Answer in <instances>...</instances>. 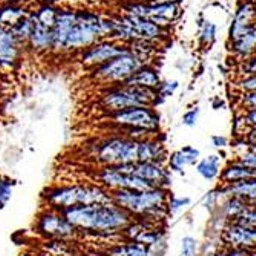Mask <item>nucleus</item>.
Instances as JSON below:
<instances>
[{
  "instance_id": "27",
  "label": "nucleus",
  "mask_w": 256,
  "mask_h": 256,
  "mask_svg": "<svg viewBox=\"0 0 256 256\" xmlns=\"http://www.w3.org/2000/svg\"><path fill=\"white\" fill-rule=\"evenodd\" d=\"M31 12V6L26 4L17 5V4H0V25L12 28L18 20H22L25 16Z\"/></svg>"
},
{
  "instance_id": "35",
  "label": "nucleus",
  "mask_w": 256,
  "mask_h": 256,
  "mask_svg": "<svg viewBox=\"0 0 256 256\" xmlns=\"http://www.w3.org/2000/svg\"><path fill=\"white\" fill-rule=\"evenodd\" d=\"M230 222H235V224H238V226H242V227L256 230V206L252 204L242 215H240L236 220L230 221Z\"/></svg>"
},
{
  "instance_id": "40",
  "label": "nucleus",
  "mask_w": 256,
  "mask_h": 256,
  "mask_svg": "<svg viewBox=\"0 0 256 256\" xmlns=\"http://www.w3.org/2000/svg\"><path fill=\"white\" fill-rule=\"evenodd\" d=\"M181 248H182L184 256H194L196 252V241L190 236H186L181 241Z\"/></svg>"
},
{
  "instance_id": "8",
  "label": "nucleus",
  "mask_w": 256,
  "mask_h": 256,
  "mask_svg": "<svg viewBox=\"0 0 256 256\" xmlns=\"http://www.w3.org/2000/svg\"><path fill=\"white\" fill-rule=\"evenodd\" d=\"M36 234L46 241H63L69 242L77 240L80 232L76 226L69 222L63 212L56 210V208L46 207L44 210L37 216L36 224Z\"/></svg>"
},
{
  "instance_id": "34",
  "label": "nucleus",
  "mask_w": 256,
  "mask_h": 256,
  "mask_svg": "<svg viewBox=\"0 0 256 256\" xmlns=\"http://www.w3.org/2000/svg\"><path fill=\"white\" fill-rule=\"evenodd\" d=\"M14 186L16 182L8 178V176H0V210L4 207H6V204L10 202L12 192H14Z\"/></svg>"
},
{
  "instance_id": "5",
  "label": "nucleus",
  "mask_w": 256,
  "mask_h": 256,
  "mask_svg": "<svg viewBox=\"0 0 256 256\" xmlns=\"http://www.w3.org/2000/svg\"><path fill=\"white\" fill-rule=\"evenodd\" d=\"M138 143L123 134H112L90 146L92 158L100 168L138 162Z\"/></svg>"
},
{
  "instance_id": "15",
  "label": "nucleus",
  "mask_w": 256,
  "mask_h": 256,
  "mask_svg": "<svg viewBox=\"0 0 256 256\" xmlns=\"http://www.w3.org/2000/svg\"><path fill=\"white\" fill-rule=\"evenodd\" d=\"M123 14V12H122ZM129 25L132 26V30L135 31L136 37L142 40H149V42H155L161 46H164L170 37H172V30L162 28L156 23H154L149 18H143V17H136V16H129L124 14Z\"/></svg>"
},
{
  "instance_id": "10",
  "label": "nucleus",
  "mask_w": 256,
  "mask_h": 256,
  "mask_svg": "<svg viewBox=\"0 0 256 256\" xmlns=\"http://www.w3.org/2000/svg\"><path fill=\"white\" fill-rule=\"evenodd\" d=\"M128 51H129L128 44H123L114 38H104V40H98L97 43L78 52L74 57V60L80 68H83L86 72H89L92 69L104 64L106 62L118 57Z\"/></svg>"
},
{
  "instance_id": "22",
  "label": "nucleus",
  "mask_w": 256,
  "mask_h": 256,
  "mask_svg": "<svg viewBox=\"0 0 256 256\" xmlns=\"http://www.w3.org/2000/svg\"><path fill=\"white\" fill-rule=\"evenodd\" d=\"M60 6L62 5H58V0H40L37 6L31 8V14L37 25L54 28Z\"/></svg>"
},
{
  "instance_id": "38",
  "label": "nucleus",
  "mask_w": 256,
  "mask_h": 256,
  "mask_svg": "<svg viewBox=\"0 0 256 256\" xmlns=\"http://www.w3.org/2000/svg\"><path fill=\"white\" fill-rule=\"evenodd\" d=\"M238 71H240V76L241 77H246V76H256V54L252 56L250 58L238 63Z\"/></svg>"
},
{
  "instance_id": "21",
  "label": "nucleus",
  "mask_w": 256,
  "mask_h": 256,
  "mask_svg": "<svg viewBox=\"0 0 256 256\" xmlns=\"http://www.w3.org/2000/svg\"><path fill=\"white\" fill-rule=\"evenodd\" d=\"M166 158V146L158 140V135L138 143V162H164Z\"/></svg>"
},
{
  "instance_id": "29",
  "label": "nucleus",
  "mask_w": 256,
  "mask_h": 256,
  "mask_svg": "<svg viewBox=\"0 0 256 256\" xmlns=\"http://www.w3.org/2000/svg\"><path fill=\"white\" fill-rule=\"evenodd\" d=\"M218 40V26L214 22L198 17V43L202 50H210Z\"/></svg>"
},
{
  "instance_id": "28",
  "label": "nucleus",
  "mask_w": 256,
  "mask_h": 256,
  "mask_svg": "<svg viewBox=\"0 0 256 256\" xmlns=\"http://www.w3.org/2000/svg\"><path fill=\"white\" fill-rule=\"evenodd\" d=\"M106 253L109 256H155L154 248L136 242V241H128V242H120V244H112Z\"/></svg>"
},
{
  "instance_id": "6",
  "label": "nucleus",
  "mask_w": 256,
  "mask_h": 256,
  "mask_svg": "<svg viewBox=\"0 0 256 256\" xmlns=\"http://www.w3.org/2000/svg\"><path fill=\"white\" fill-rule=\"evenodd\" d=\"M118 12L149 18L156 25L172 30L182 18L184 10L178 4H152L143 0H124L120 4Z\"/></svg>"
},
{
  "instance_id": "24",
  "label": "nucleus",
  "mask_w": 256,
  "mask_h": 256,
  "mask_svg": "<svg viewBox=\"0 0 256 256\" xmlns=\"http://www.w3.org/2000/svg\"><path fill=\"white\" fill-rule=\"evenodd\" d=\"M128 48L140 62L146 64V63H154V60H156L161 56L162 46L155 42L138 38V40H134L132 43H129Z\"/></svg>"
},
{
  "instance_id": "47",
  "label": "nucleus",
  "mask_w": 256,
  "mask_h": 256,
  "mask_svg": "<svg viewBox=\"0 0 256 256\" xmlns=\"http://www.w3.org/2000/svg\"><path fill=\"white\" fill-rule=\"evenodd\" d=\"M247 256H256V252H252V253H248Z\"/></svg>"
},
{
  "instance_id": "17",
  "label": "nucleus",
  "mask_w": 256,
  "mask_h": 256,
  "mask_svg": "<svg viewBox=\"0 0 256 256\" xmlns=\"http://www.w3.org/2000/svg\"><path fill=\"white\" fill-rule=\"evenodd\" d=\"M77 23V8L76 6H69V5H63L60 6L57 20L54 23L52 28V36H54V48H52V56L58 57L60 50L63 46V42L66 38V36L69 34V31L72 30V26Z\"/></svg>"
},
{
  "instance_id": "32",
  "label": "nucleus",
  "mask_w": 256,
  "mask_h": 256,
  "mask_svg": "<svg viewBox=\"0 0 256 256\" xmlns=\"http://www.w3.org/2000/svg\"><path fill=\"white\" fill-rule=\"evenodd\" d=\"M34 28H36V20H34L32 14L30 12L28 16H25L22 20H18L11 30L16 34V37L26 46L30 38H31V34L34 31Z\"/></svg>"
},
{
  "instance_id": "3",
  "label": "nucleus",
  "mask_w": 256,
  "mask_h": 256,
  "mask_svg": "<svg viewBox=\"0 0 256 256\" xmlns=\"http://www.w3.org/2000/svg\"><path fill=\"white\" fill-rule=\"evenodd\" d=\"M110 194L114 204L124 208L134 218H143L158 224V221L169 215V194L166 189L155 188L148 190H115Z\"/></svg>"
},
{
  "instance_id": "7",
  "label": "nucleus",
  "mask_w": 256,
  "mask_h": 256,
  "mask_svg": "<svg viewBox=\"0 0 256 256\" xmlns=\"http://www.w3.org/2000/svg\"><path fill=\"white\" fill-rule=\"evenodd\" d=\"M143 66V63L140 62L130 51L115 57L104 64L92 69L88 72V78L92 83L102 84L103 88L108 86H117L126 83L140 68Z\"/></svg>"
},
{
  "instance_id": "36",
  "label": "nucleus",
  "mask_w": 256,
  "mask_h": 256,
  "mask_svg": "<svg viewBox=\"0 0 256 256\" xmlns=\"http://www.w3.org/2000/svg\"><path fill=\"white\" fill-rule=\"evenodd\" d=\"M190 198H178V196H169V202H168V212L169 215H175L178 212H181L182 208L190 206Z\"/></svg>"
},
{
  "instance_id": "2",
  "label": "nucleus",
  "mask_w": 256,
  "mask_h": 256,
  "mask_svg": "<svg viewBox=\"0 0 256 256\" xmlns=\"http://www.w3.org/2000/svg\"><path fill=\"white\" fill-rule=\"evenodd\" d=\"M43 202L50 208L66 210L77 206L90 204H109L112 194L97 182H77V184H58L48 188L43 192Z\"/></svg>"
},
{
  "instance_id": "18",
  "label": "nucleus",
  "mask_w": 256,
  "mask_h": 256,
  "mask_svg": "<svg viewBox=\"0 0 256 256\" xmlns=\"http://www.w3.org/2000/svg\"><path fill=\"white\" fill-rule=\"evenodd\" d=\"M52 48H54V36H52V28L37 25L31 34V38L26 44V54L31 57H48L52 56Z\"/></svg>"
},
{
  "instance_id": "43",
  "label": "nucleus",
  "mask_w": 256,
  "mask_h": 256,
  "mask_svg": "<svg viewBox=\"0 0 256 256\" xmlns=\"http://www.w3.org/2000/svg\"><path fill=\"white\" fill-rule=\"evenodd\" d=\"M247 254H248V252H246V250H241V248H227L226 247V250L218 252V253H215L212 256H247Z\"/></svg>"
},
{
  "instance_id": "14",
  "label": "nucleus",
  "mask_w": 256,
  "mask_h": 256,
  "mask_svg": "<svg viewBox=\"0 0 256 256\" xmlns=\"http://www.w3.org/2000/svg\"><path fill=\"white\" fill-rule=\"evenodd\" d=\"M256 23V0H240L228 26V42L244 36Z\"/></svg>"
},
{
  "instance_id": "46",
  "label": "nucleus",
  "mask_w": 256,
  "mask_h": 256,
  "mask_svg": "<svg viewBox=\"0 0 256 256\" xmlns=\"http://www.w3.org/2000/svg\"><path fill=\"white\" fill-rule=\"evenodd\" d=\"M218 106L221 108V106H224V103H222V100H220L218 97L214 100V109H218Z\"/></svg>"
},
{
  "instance_id": "20",
  "label": "nucleus",
  "mask_w": 256,
  "mask_h": 256,
  "mask_svg": "<svg viewBox=\"0 0 256 256\" xmlns=\"http://www.w3.org/2000/svg\"><path fill=\"white\" fill-rule=\"evenodd\" d=\"M161 82H162V78H161V74H160V69L154 63H146L123 84L156 90L158 86L161 84Z\"/></svg>"
},
{
  "instance_id": "39",
  "label": "nucleus",
  "mask_w": 256,
  "mask_h": 256,
  "mask_svg": "<svg viewBox=\"0 0 256 256\" xmlns=\"http://www.w3.org/2000/svg\"><path fill=\"white\" fill-rule=\"evenodd\" d=\"M200 114H201V110H200L198 106L186 110L184 115H182V124L188 126V128H195L198 124V120H200Z\"/></svg>"
},
{
  "instance_id": "12",
  "label": "nucleus",
  "mask_w": 256,
  "mask_h": 256,
  "mask_svg": "<svg viewBox=\"0 0 256 256\" xmlns=\"http://www.w3.org/2000/svg\"><path fill=\"white\" fill-rule=\"evenodd\" d=\"M26 54V46L23 44L11 28H6L0 36V72H16Z\"/></svg>"
},
{
  "instance_id": "44",
  "label": "nucleus",
  "mask_w": 256,
  "mask_h": 256,
  "mask_svg": "<svg viewBox=\"0 0 256 256\" xmlns=\"http://www.w3.org/2000/svg\"><path fill=\"white\" fill-rule=\"evenodd\" d=\"M228 144V140L222 135H214L212 136V146L216 149H224Z\"/></svg>"
},
{
  "instance_id": "16",
  "label": "nucleus",
  "mask_w": 256,
  "mask_h": 256,
  "mask_svg": "<svg viewBox=\"0 0 256 256\" xmlns=\"http://www.w3.org/2000/svg\"><path fill=\"white\" fill-rule=\"evenodd\" d=\"M221 240L227 248H241L248 253L256 252V230L230 222L224 227Z\"/></svg>"
},
{
  "instance_id": "11",
  "label": "nucleus",
  "mask_w": 256,
  "mask_h": 256,
  "mask_svg": "<svg viewBox=\"0 0 256 256\" xmlns=\"http://www.w3.org/2000/svg\"><path fill=\"white\" fill-rule=\"evenodd\" d=\"M96 182L100 184L109 192L115 190H148V189H155L152 186L130 174L122 172L117 166H103L98 168L94 172Z\"/></svg>"
},
{
  "instance_id": "23",
  "label": "nucleus",
  "mask_w": 256,
  "mask_h": 256,
  "mask_svg": "<svg viewBox=\"0 0 256 256\" xmlns=\"http://www.w3.org/2000/svg\"><path fill=\"white\" fill-rule=\"evenodd\" d=\"M201 152L194 146H184L178 150H175L169 156V170L174 172H182L186 168L194 166L200 161Z\"/></svg>"
},
{
  "instance_id": "4",
  "label": "nucleus",
  "mask_w": 256,
  "mask_h": 256,
  "mask_svg": "<svg viewBox=\"0 0 256 256\" xmlns=\"http://www.w3.org/2000/svg\"><path fill=\"white\" fill-rule=\"evenodd\" d=\"M156 102H158L156 90L142 89L128 84L103 88L98 97V106L106 112V115L130 108H143V106L156 108Z\"/></svg>"
},
{
  "instance_id": "26",
  "label": "nucleus",
  "mask_w": 256,
  "mask_h": 256,
  "mask_svg": "<svg viewBox=\"0 0 256 256\" xmlns=\"http://www.w3.org/2000/svg\"><path fill=\"white\" fill-rule=\"evenodd\" d=\"M220 178H221L222 184H235V182H240V181L256 178V170L244 166L242 162L235 160V161L228 162V164L226 166V169L221 172Z\"/></svg>"
},
{
  "instance_id": "45",
  "label": "nucleus",
  "mask_w": 256,
  "mask_h": 256,
  "mask_svg": "<svg viewBox=\"0 0 256 256\" xmlns=\"http://www.w3.org/2000/svg\"><path fill=\"white\" fill-rule=\"evenodd\" d=\"M143 2H152V4H178V5H182L184 0H143Z\"/></svg>"
},
{
  "instance_id": "1",
  "label": "nucleus",
  "mask_w": 256,
  "mask_h": 256,
  "mask_svg": "<svg viewBox=\"0 0 256 256\" xmlns=\"http://www.w3.org/2000/svg\"><path fill=\"white\" fill-rule=\"evenodd\" d=\"M64 216L80 234H89L96 236L112 238L123 235L128 226L134 221V216L117 204H90L77 206L63 210Z\"/></svg>"
},
{
  "instance_id": "37",
  "label": "nucleus",
  "mask_w": 256,
  "mask_h": 256,
  "mask_svg": "<svg viewBox=\"0 0 256 256\" xmlns=\"http://www.w3.org/2000/svg\"><path fill=\"white\" fill-rule=\"evenodd\" d=\"M235 86L240 90V94H244V92H256V76L240 77Z\"/></svg>"
},
{
  "instance_id": "25",
  "label": "nucleus",
  "mask_w": 256,
  "mask_h": 256,
  "mask_svg": "<svg viewBox=\"0 0 256 256\" xmlns=\"http://www.w3.org/2000/svg\"><path fill=\"white\" fill-rule=\"evenodd\" d=\"M218 189L226 196H240L250 204L256 202V178L240 181L235 184H222Z\"/></svg>"
},
{
  "instance_id": "31",
  "label": "nucleus",
  "mask_w": 256,
  "mask_h": 256,
  "mask_svg": "<svg viewBox=\"0 0 256 256\" xmlns=\"http://www.w3.org/2000/svg\"><path fill=\"white\" fill-rule=\"evenodd\" d=\"M250 206H252L250 202H247L246 200H242L240 196H227V200L222 206V212L227 220L234 221L240 215H242Z\"/></svg>"
},
{
  "instance_id": "19",
  "label": "nucleus",
  "mask_w": 256,
  "mask_h": 256,
  "mask_svg": "<svg viewBox=\"0 0 256 256\" xmlns=\"http://www.w3.org/2000/svg\"><path fill=\"white\" fill-rule=\"evenodd\" d=\"M228 52L236 63H241L256 54V23L244 36L235 42H228Z\"/></svg>"
},
{
  "instance_id": "41",
  "label": "nucleus",
  "mask_w": 256,
  "mask_h": 256,
  "mask_svg": "<svg viewBox=\"0 0 256 256\" xmlns=\"http://www.w3.org/2000/svg\"><path fill=\"white\" fill-rule=\"evenodd\" d=\"M220 195H221L220 189H216V190H212V192H208V194H207V196L204 198V206H206L207 208H210V210H212V208L216 206V201H218Z\"/></svg>"
},
{
  "instance_id": "9",
  "label": "nucleus",
  "mask_w": 256,
  "mask_h": 256,
  "mask_svg": "<svg viewBox=\"0 0 256 256\" xmlns=\"http://www.w3.org/2000/svg\"><path fill=\"white\" fill-rule=\"evenodd\" d=\"M106 117L109 120V124L115 126L117 130L138 128V129H146L158 135L160 128H161L160 114L156 108H152V106L130 108V109L118 110L114 114H108Z\"/></svg>"
},
{
  "instance_id": "33",
  "label": "nucleus",
  "mask_w": 256,
  "mask_h": 256,
  "mask_svg": "<svg viewBox=\"0 0 256 256\" xmlns=\"http://www.w3.org/2000/svg\"><path fill=\"white\" fill-rule=\"evenodd\" d=\"M180 88V83L176 80H162L161 84L158 86L156 89V96H158V102H156V108L164 103L169 97H172L175 92L178 90Z\"/></svg>"
},
{
  "instance_id": "42",
  "label": "nucleus",
  "mask_w": 256,
  "mask_h": 256,
  "mask_svg": "<svg viewBox=\"0 0 256 256\" xmlns=\"http://www.w3.org/2000/svg\"><path fill=\"white\" fill-rule=\"evenodd\" d=\"M242 117H244V122H246L247 129L248 128H256V109L244 110L242 112Z\"/></svg>"
},
{
  "instance_id": "30",
  "label": "nucleus",
  "mask_w": 256,
  "mask_h": 256,
  "mask_svg": "<svg viewBox=\"0 0 256 256\" xmlns=\"http://www.w3.org/2000/svg\"><path fill=\"white\" fill-rule=\"evenodd\" d=\"M221 158L220 155H210L196 162V174L207 181H214L221 175Z\"/></svg>"
},
{
  "instance_id": "13",
  "label": "nucleus",
  "mask_w": 256,
  "mask_h": 256,
  "mask_svg": "<svg viewBox=\"0 0 256 256\" xmlns=\"http://www.w3.org/2000/svg\"><path fill=\"white\" fill-rule=\"evenodd\" d=\"M122 172L135 175L148 181L152 188L169 189L172 184L170 172L164 168L162 162H129V164L117 166Z\"/></svg>"
}]
</instances>
